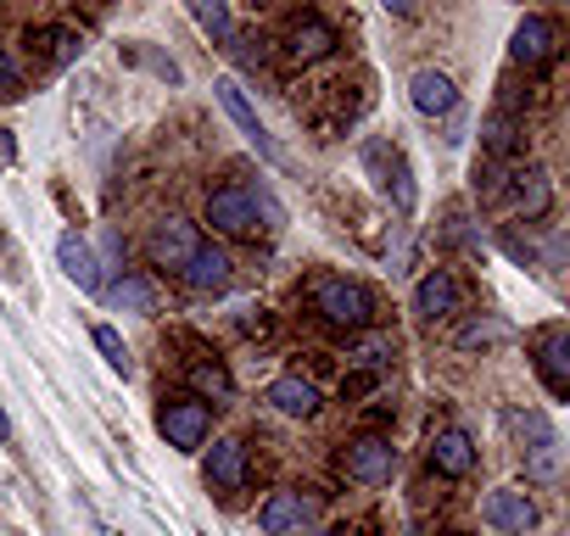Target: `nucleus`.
<instances>
[{"instance_id":"obj_14","label":"nucleus","mask_w":570,"mask_h":536,"mask_svg":"<svg viewBox=\"0 0 570 536\" xmlns=\"http://www.w3.org/2000/svg\"><path fill=\"white\" fill-rule=\"evenodd\" d=\"M459 302H464V291H459V280L448 275V268H431V275L414 286V314H420L425 325L453 319V314H459Z\"/></svg>"},{"instance_id":"obj_10","label":"nucleus","mask_w":570,"mask_h":536,"mask_svg":"<svg viewBox=\"0 0 570 536\" xmlns=\"http://www.w3.org/2000/svg\"><path fill=\"white\" fill-rule=\"evenodd\" d=\"M553 51H559V29H553V18H520V29L509 34V62L525 68V73L548 68Z\"/></svg>"},{"instance_id":"obj_25","label":"nucleus","mask_w":570,"mask_h":536,"mask_svg":"<svg viewBox=\"0 0 570 536\" xmlns=\"http://www.w3.org/2000/svg\"><path fill=\"white\" fill-rule=\"evenodd\" d=\"M185 375H190V397H196V403H207V397H213V403H229V397H235V380H229V369H224L218 358L190 364Z\"/></svg>"},{"instance_id":"obj_2","label":"nucleus","mask_w":570,"mask_h":536,"mask_svg":"<svg viewBox=\"0 0 570 536\" xmlns=\"http://www.w3.org/2000/svg\"><path fill=\"white\" fill-rule=\"evenodd\" d=\"M308 308H314L320 325L347 330V336H364V330L375 325V297H370L358 280H347V275H320V280L308 286Z\"/></svg>"},{"instance_id":"obj_21","label":"nucleus","mask_w":570,"mask_h":536,"mask_svg":"<svg viewBox=\"0 0 570 536\" xmlns=\"http://www.w3.org/2000/svg\"><path fill=\"white\" fill-rule=\"evenodd\" d=\"M364 162L381 173V185L392 190V201H397V212H414V179H409V162H403V151H386V146H370L364 151Z\"/></svg>"},{"instance_id":"obj_20","label":"nucleus","mask_w":570,"mask_h":536,"mask_svg":"<svg viewBox=\"0 0 570 536\" xmlns=\"http://www.w3.org/2000/svg\"><path fill=\"white\" fill-rule=\"evenodd\" d=\"M268 403H274V414H285V419H314V414H320V386L303 380V375H279V380L268 386Z\"/></svg>"},{"instance_id":"obj_3","label":"nucleus","mask_w":570,"mask_h":536,"mask_svg":"<svg viewBox=\"0 0 570 536\" xmlns=\"http://www.w3.org/2000/svg\"><path fill=\"white\" fill-rule=\"evenodd\" d=\"M157 430L168 436V447L196 453V447H207L213 408H207V403H196V397H163V408H157Z\"/></svg>"},{"instance_id":"obj_9","label":"nucleus","mask_w":570,"mask_h":536,"mask_svg":"<svg viewBox=\"0 0 570 536\" xmlns=\"http://www.w3.org/2000/svg\"><path fill=\"white\" fill-rule=\"evenodd\" d=\"M207 224L218 229V235H257V196L246 190V185H218L213 196H207Z\"/></svg>"},{"instance_id":"obj_15","label":"nucleus","mask_w":570,"mask_h":536,"mask_svg":"<svg viewBox=\"0 0 570 536\" xmlns=\"http://www.w3.org/2000/svg\"><path fill=\"white\" fill-rule=\"evenodd\" d=\"M425 458H431V469H436V475H448V480H464V475L475 469V441H470L459 425H442V430L431 436Z\"/></svg>"},{"instance_id":"obj_17","label":"nucleus","mask_w":570,"mask_h":536,"mask_svg":"<svg viewBox=\"0 0 570 536\" xmlns=\"http://www.w3.org/2000/svg\"><path fill=\"white\" fill-rule=\"evenodd\" d=\"M314 519V497H303V492H274L263 508H257V530L263 536H292V530H303Z\"/></svg>"},{"instance_id":"obj_28","label":"nucleus","mask_w":570,"mask_h":536,"mask_svg":"<svg viewBox=\"0 0 570 536\" xmlns=\"http://www.w3.org/2000/svg\"><path fill=\"white\" fill-rule=\"evenodd\" d=\"M453 341H459V347H492V341H509V325H503V319H492V314H481V319L459 325V330H453Z\"/></svg>"},{"instance_id":"obj_6","label":"nucleus","mask_w":570,"mask_h":536,"mask_svg":"<svg viewBox=\"0 0 570 536\" xmlns=\"http://www.w3.org/2000/svg\"><path fill=\"white\" fill-rule=\"evenodd\" d=\"M213 96H218V107L229 112V123L246 135V146H252L263 162H285V157H279V146H274V135L263 129V118L252 112V101H246V90H240L235 79H218V85H213Z\"/></svg>"},{"instance_id":"obj_1","label":"nucleus","mask_w":570,"mask_h":536,"mask_svg":"<svg viewBox=\"0 0 570 536\" xmlns=\"http://www.w3.org/2000/svg\"><path fill=\"white\" fill-rule=\"evenodd\" d=\"M475 190L492 196V201H503V207H509L514 218H525V224L548 218V207H553V185H548L542 168H503V162H487V168H475Z\"/></svg>"},{"instance_id":"obj_11","label":"nucleus","mask_w":570,"mask_h":536,"mask_svg":"<svg viewBox=\"0 0 570 536\" xmlns=\"http://www.w3.org/2000/svg\"><path fill=\"white\" fill-rule=\"evenodd\" d=\"M481 519H487L492 530H503V536H525V530H537V503H531L520 486H498V492H487Z\"/></svg>"},{"instance_id":"obj_23","label":"nucleus","mask_w":570,"mask_h":536,"mask_svg":"<svg viewBox=\"0 0 570 536\" xmlns=\"http://www.w3.org/2000/svg\"><path fill=\"white\" fill-rule=\"evenodd\" d=\"M481 151H487V162H514L520 151H525V129L509 118V112H492L487 123H481Z\"/></svg>"},{"instance_id":"obj_32","label":"nucleus","mask_w":570,"mask_h":536,"mask_svg":"<svg viewBox=\"0 0 570 536\" xmlns=\"http://www.w3.org/2000/svg\"><path fill=\"white\" fill-rule=\"evenodd\" d=\"M12 436V425H7V414H0V441H7Z\"/></svg>"},{"instance_id":"obj_33","label":"nucleus","mask_w":570,"mask_h":536,"mask_svg":"<svg viewBox=\"0 0 570 536\" xmlns=\"http://www.w3.org/2000/svg\"><path fill=\"white\" fill-rule=\"evenodd\" d=\"M308 536H342V530H308Z\"/></svg>"},{"instance_id":"obj_4","label":"nucleus","mask_w":570,"mask_h":536,"mask_svg":"<svg viewBox=\"0 0 570 536\" xmlns=\"http://www.w3.org/2000/svg\"><path fill=\"white\" fill-rule=\"evenodd\" d=\"M342 469H347V480H358V486L392 480V475H397V447H392V436H381V430L353 436V441L342 447Z\"/></svg>"},{"instance_id":"obj_26","label":"nucleus","mask_w":570,"mask_h":536,"mask_svg":"<svg viewBox=\"0 0 570 536\" xmlns=\"http://www.w3.org/2000/svg\"><path fill=\"white\" fill-rule=\"evenodd\" d=\"M190 18L213 34V46H224V51H235V18H229V7H224V0H190Z\"/></svg>"},{"instance_id":"obj_18","label":"nucleus","mask_w":570,"mask_h":536,"mask_svg":"<svg viewBox=\"0 0 570 536\" xmlns=\"http://www.w3.org/2000/svg\"><path fill=\"white\" fill-rule=\"evenodd\" d=\"M57 262H62V275H68L79 291H101V257H96V246H90L79 229H68V235L57 240Z\"/></svg>"},{"instance_id":"obj_8","label":"nucleus","mask_w":570,"mask_h":536,"mask_svg":"<svg viewBox=\"0 0 570 536\" xmlns=\"http://www.w3.org/2000/svg\"><path fill=\"white\" fill-rule=\"evenodd\" d=\"M196 246H202V229H196L190 218H157V229H151V240H146L151 262L168 268V275H185V262L196 257Z\"/></svg>"},{"instance_id":"obj_29","label":"nucleus","mask_w":570,"mask_h":536,"mask_svg":"<svg viewBox=\"0 0 570 536\" xmlns=\"http://www.w3.org/2000/svg\"><path fill=\"white\" fill-rule=\"evenodd\" d=\"M96 347H101V358H107V364H112L124 380L135 375V358H129V347H124V336H118L112 325H96Z\"/></svg>"},{"instance_id":"obj_5","label":"nucleus","mask_w":570,"mask_h":536,"mask_svg":"<svg viewBox=\"0 0 570 536\" xmlns=\"http://www.w3.org/2000/svg\"><path fill=\"white\" fill-rule=\"evenodd\" d=\"M336 46H342V34H336L325 18H314V12H308V18H292V29L279 34V57L292 62V68H314V62H325Z\"/></svg>"},{"instance_id":"obj_27","label":"nucleus","mask_w":570,"mask_h":536,"mask_svg":"<svg viewBox=\"0 0 570 536\" xmlns=\"http://www.w3.org/2000/svg\"><path fill=\"white\" fill-rule=\"evenodd\" d=\"M392 358H397V341H392V336H364V341H353V353H347V364H353L358 375H381Z\"/></svg>"},{"instance_id":"obj_16","label":"nucleus","mask_w":570,"mask_h":536,"mask_svg":"<svg viewBox=\"0 0 570 536\" xmlns=\"http://www.w3.org/2000/svg\"><path fill=\"white\" fill-rule=\"evenodd\" d=\"M246 441L240 436H224V441H213V453H207V486L218 492V497H235L240 486H246Z\"/></svg>"},{"instance_id":"obj_31","label":"nucleus","mask_w":570,"mask_h":536,"mask_svg":"<svg viewBox=\"0 0 570 536\" xmlns=\"http://www.w3.org/2000/svg\"><path fill=\"white\" fill-rule=\"evenodd\" d=\"M18 157V146H12V129H0V162H12Z\"/></svg>"},{"instance_id":"obj_19","label":"nucleus","mask_w":570,"mask_h":536,"mask_svg":"<svg viewBox=\"0 0 570 536\" xmlns=\"http://www.w3.org/2000/svg\"><path fill=\"white\" fill-rule=\"evenodd\" d=\"M409 101H414V112H425V118L459 112V90H453V79L436 73V68H420V73L409 79Z\"/></svg>"},{"instance_id":"obj_30","label":"nucleus","mask_w":570,"mask_h":536,"mask_svg":"<svg viewBox=\"0 0 570 536\" xmlns=\"http://www.w3.org/2000/svg\"><path fill=\"white\" fill-rule=\"evenodd\" d=\"M29 96V79H23V68L12 62V51L0 46V101H23Z\"/></svg>"},{"instance_id":"obj_12","label":"nucleus","mask_w":570,"mask_h":536,"mask_svg":"<svg viewBox=\"0 0 570 536\" xmlns=\"http://www.w3.org/2000/svg\"><path fill=\"white\" fill-rule=\"evenodd\" d=\"M190 291H202V297H224L229 286H235V262H229V251L224 246H213V240H202L196 246V257L185 262V275H179Z\"/></svg>"},{"instance_id":"obj_13","label":"nucleus","mask_w":570,"mask_h":536,"mask_svg":"<svg viewBox=\"0 0 570 536\" xmlns=\"http://www.w3.org/2000/svg\"><path fill=\"white\" fill-rule=\"evenodd\" d=\"M514 430L525 441V458H531V475L537 480H559V436L548 430L542 414H514Z\"/></svg>"},{"instance_id":"obj_7","label":"nucleus","mask_w":570,"mask_h":536,"mask_svg":"<svg viewBox=\"0 0 570 536\" xmlns=\"http://www.w3.org/2000/svg\"><path fill=\"white\" fill-rule=\"evenodd\" d=\"M531 347H537V375H542V386H548V397H570V330L553 319V325H542L537 336H531Z\"/></svg>"},{"instance_id":"obj_24","label":"nucleus","mask_w":570,"mask_h":536,"mask_svg":"<svg viewBox=\"0 0 570 536\" xmlns=\"http://www.w3.org/2000/svg\"><path fill=\"white\" fill-rule=\"evenodd\" d=\"M107 302L118 308V314H140V319H151V314H163V291L146 280V275H124L112 291H107Z\"/></svg>"},{"instance_id":"obj_22","label":"nucleus","mask_w":570,"mask_h":536,"mask_svg":"<svg viewBox=\"0 0 570 536\" xmlns=\"http://www.w3.org/2000/svg\"><path fill=\"white\" fill-rule=\"evenodd\" d=\"M29 46H40L46 68H68V62H79L85 34H79V29H68V23H40V29H29Z\"/></svg>"}]
</instances>
